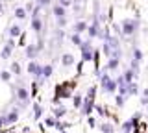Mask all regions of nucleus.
<instances>
[{
    "instance_id": "11",
    "label": "nucleus",
    "mask_w": 148,
    "mask_h": 133,
    "mask_svg": "<svg viewBox=\"0 0 148 133\" xmlns=\"http://www.w3.org/2000/svg\"><path fill=\"white\" fill-rule=\"evenodd\" d=\"M100 130L104 131V133H115V128L111 126V124H102V126H100Z\"/></svg>"
},
{
    "instance_id": "3",
    "label": "nucleus",
    "mask_w": 148,
    "mask_h": 133,
    "mask_svg": "<svg viewBox=\"0 0 148 133\" xmlns=\"http://www.w3.org/2000/svg\"><path fill=\"white\" fill-rule=\"evenodd\" d=\"M80 48H82V57H83V61H91V59H92V50H91L89 41H83Z\"/></svg>"
},
{
    "instance_id": "20",
    "label": "nucleus",
    "mask_w": 148,
    "mask_h": 133,
    "mask_svg": "<svg viewBox=\"0 0 148 133\" xmlns=\"http://www.w3.org/2000/svg\"><path fill=\"white\" fill-rule=\"evenodd\" d=\"M18 98H21V100H26V98H28L26 89H18Z\"/></svg>"
},
{
    "instance_id": "28",
    "label": "nucleus",
    "mask_w": 148,
    "mask_h": 133,
    "mask_svg": "<svg viewBox=\"0 0 148 133\" xmlns=\"http://www.w3.org/2000/svg\"><path fill=\"white\" fill-rule=\"evenodd\" d=\"M58 24L61 26V28H63V26H67V19H65V17H61V19H58Z\"/></svg>"
},
{
    "instance_id": "24",
    "label": "nucleus",
    "mask_w": 148,
    "mask_h": 133,
    "mask_svg": "<svg viewBox=\"0 0 148 133\" xmlns=\"http://www.w3.org/2000/svg\"><path fill=\"white\" fill-rule=\"evenodd\" d=\"M9 54H11V46H6L2 52V57H9Z\"/></svg>"
},
{
    "instance_id": "15",
    "label": "nucleus",
    "mask_w": 148,
    "mask_h": 133,
    "mask_svg": "<svg viewBox=\"0 0 148 133\" xmlns=\"http://www.w3.org/2000/svg\"><path fill=\"white\" fill-rule=\"evenodd\" d=\"M9 33H11V37H17V35L21 33V28H18V26H11V28H9Z\"/></svg>"
},
{
    "instance_id": "6",
    "label": "nucleus",
    "mask_w": 148,
    "mask_h": 133,
    "mask_svg": "<svg viewBox=\"0 0 148 133\" xmlns=\"http://www.w3.org/2000/svg\"><path fill=\"white\" fill-rule=\"evenodd\" d=\"M85 30H89L87 22L80 20V22H76V24H74V33H82V31H85Z\"/></svg>"
},
{
    "instance_id": "32",
    "label": "nucleus",
    "mask_w": 148,
    "mask_h": 133,
    "mask_svg": "<svg viewBox=\"0 0 148 133\" xmlns=\"http://www.w3.org/2000/svg\"><path fill=\"white\" fill-rule=\"evenodd\" d=\"M143 98H146V100H148V87L145 89V93H143Z\"/></svg>"
},
{
    "instance_id": "21",
    "label": "nucleus",
    "mask_w": 148,
    "mask_h": 133,
    "mask_svg": "<svg viewBox=\"0 0 148 133\" xmlns=\"http://www.w3.org/2000/svg\"><path fill=\"white\" fill-rule=\"evenodd\" d=\"M82 104H83V102H82V96L76 94V96H74V105H76V107H80Z\"/></svg>"
},
{
    "instance_id": "31",
    "label": "nucleus",
    "mask_w": 148,
    "mask_h": 133,
    "mask_svg": "<svg viewBox=\"0 0 148 133\" xmlns=\"http://www.w3.org/2000/svg\"><path fill=\"white\" fill-rule=\"evenodd\" d=\"M50 0H39V6H48Z\"/></svg>"
},
{
    "instance_id": "25",
    "label": "nucleus",
    "mask_w": 148,
    "mask_h": 133,
    "mask_svg": "<svg viewBox=\"0 0 148 133\" xmlns=\"http://www.w3.org/2000/svg\"><path fill=\"white\" fill-rule=\"evenodd\" d=\"M117 105H119V107H122V105H124V96L122 94L117 96Z\"/></svg>"
},
{
    "instance_id": "5",
    "label": "nucleus",
    "mask_w": 148,
    "mask_h": 133,
    "mask_svg": "<svg viewBox=\"0 0 148 133\" xmlns=\"http://www.w3.org/2000/svg\"><path fill=\"white\" fill-rule=\"evenodd\" d=\"M52 11H54V15L58 17V19H61V17H65V13H67V10H65L63 6H59V4H56V6L52 8Z\"/></svg>"
},
{
    "instance_id": "22",
    "label": "nucleus",
    "mask_w": 148,
    "mask_h": 133,
    "mask_svg": "<svg viewBox=\"0 0 148 133\" xmlns=\"http://www.w3.org/2000/svg\"><path fill=\"white\" fill-rule=\"evenodd\" d=\"M132 70L133 72H139V61H137V59H133V61H132Z\"/></svg>"
},
{
    "instance_id": "33",
    "label": "nucleus",
    "mask_w": 148,
    "mask_h": 133,
    "mask_svg": "<svg viewBox=\"0 0 148 133\" xmlns=\"http://www.w3.org/2000/svg\"><path fill=\"white\" fill-rule=\"evenodd\" d=\"M4 122H6V120H4V118H0V128H2V124H4Z\"/></svg>"
},
{
    "instance_id": "19",
    "label": "nucleus",
    "mask_w": 148,
    "mask_h": 133,
    "mask_svg": "<svg viewBox=\"0 0 148 133\" xmlns=\"http://www.w3.org/2000/svg\"><path fill=\"white\" fill-rule=\"evenodd\" d=\"M18 118V113L17 111H13V113H9V117H8V122H15Z\"/></svg>"
},
{
    "instance_id": "14",
    "label": "nucleus",
    "mask_w": 148,
    "mask_h": 133,
    "mask_svg": "<svg viewBox=\"0 0 148 133\" xmlns=\"http://www.w3.org/2000/svg\"><path fill=\"white\" fill-rule=\"evenodd\" d=\"M128 94H137V85H135V81H133V83H128Z\"/></svg>"
},
{
    "instance_id": "9",
    "label": "nucleus",
    "mask_w": 148,
    "mask_h": 133,
    "mask_svg": "<svg viewBox=\"0 0 148 133\" xmlns=\"http://www.w3.org/2000/svg\"><path fill=\"white\" fill-rule=\"evenodd\" d=\"M119 67V57H109L108 61V70H115Z\"/></svg>"
},
{
    "instance_id": "4",
    "label": "nucleus",
    "mask_w": 148,
    "mask_h": 133,
    "mask_svg": "<svg viewBox=\"0 0 148 133\" xmlns=\"http://www.w3.org/2000/svg\"><path fill=\"white\" fill-rule=\"evenodd\" d=\"M91 109H92V98H91V96H87V98L83 100V104H82V113L83 115H89Z\"/></svg>"
},
{
    "instance_id": "18",
    "label": "nucleus",
    "mask_w": 148,
    "mask_h": 133,
    "mask_svg": "<svg viewBox=\"0 0 148 133\" xmlns=\"http://www.w3.org/2000/svg\"><path fill=\"white\" fill-rule=\"evenodd\" d=\"M50 74H52V67H50V65L43 67V76H45V78H48Z\"/></svg>"
},
{
    "instance_id": "26",
    "label": "nucleus",
    "mask_w": 148,
    "mask_h": 133,
    "mask_svg": "<svg viewBox=\"0 0 148 133\" xmlns=\"http://www.w3.org/2000/svg\"><path fill=\"white\" fill-rule=\"evenodd\" d=\"M15 15L18 17V19H24V15H26V13H24V10H17V11H15Z\"/></svg>"
},
{
    "instance_id": "12",
    "label": "nucleus",
    "mask_w": 148,
    "mask_h": 133,
    "mask_svg": "<svg viewBox=\"0 0 148 133\" xmlns=\"http://www.w3.org/2000/svg\"><path fill=\"white\" fill-rule=\"evenodd\" d=\"M32 28H34L35 31H41V28H43V24H41V19H34V22H32Z\"/></svg>"
},
{
    "instance_id": "30",
    "label": "nucleus",
    "mask_w": 148,
    "mask_h": 133,
    "mask_svg": "<svg viewBox=\"0 0 148 133\" xmlns=\"http://www.w3.org/2000/svg\"><path fill=\"white\" fill-rule=\"evenodd\" d=\"M35 117H37V118L41 117V107H39V105H35Z\"/></svg>"
},
{
    "instance_id": "27",
    "label": "nucleus",
    "mask_w": 148,
    "mask_h": 133,
    "mask_svg": "<svg viewBox=\"0 0 148 133\" xmlns=\"http://www.w3.org/2000/svg\"><path fill=\"white\" fill-rule=\"evenodd\" d=\"M0 78H2L4 81H8L9 78H11V74H9V72H2V74H0Z\"/></svg>"
},
{
    "instance_id": "23",
    "label": "nucleus",
    "mask_w": 148,
    "mask_h": 133,
    "mask_svg": "<svg viewBox=\"0 0 148 133\" xmlns=\"http://www.w3.org/2000/svg\"><path fill=\"white\" fill-rule=\"evenodd\" d=\"M72 4V0H59V6H63V8H69Z\"/></svg>"
},
{
    "instance_id": "10",
    "label": "nucleus",
    "mask_w": 148,
    "mask_h": 133,
    "mask_svg": "<svg viewBox=\"0 0 148 133\" xmlns=\"http://www.w3.org/2000/svg\"><path fill=\"white\" fill-rule=\"evenodd\" d=\"M26 56H28V57H35V56H37V48L34 46V44L26 48Z\"/></svg>"
},
{
    "instance_id": "34",
    "label": "nucleus",
    "mask_w": 148,
    "mask_h": 133,
    "mask_svg": "<svg viewBox=\"0 0 148 133\" xmlns=\"http://www.w3.org/2000/svg\"><path fill=\"white\" fill-rule=\"evenodd\" d=\"M0 8H2V6H0Z\"/></svg>"
},
{
    "instance_id": "13",
    "label": "nucleus",
    "mask_w": 148,
    "mask_h": 133,
    "mask_svg": "<svg viewBox=\"0 0 148 133\" xmlns=\"http://www.w3.org/2000/svg\"><path fill=\"white\" fill-rule=\"evenodd\" d=\"M71 41H72L74 44H78V46H82V43H83V41H82V37H80V33H72Z\"/></svg>"
},
{
    "instance_id": "17",
    "label": "nucleus",
    "mask_w": 148,
    "mask_h": 133,
    "mask_svg": "<svg viewBox=\"0 0 148 133\" xmlns=\"http://www.w3.org/2000/svg\"><path fill=\"white\" fill-rule=\"evenodd\" d=\"M133 59H137V61H141V59H143V52H141L139 48L133 50Z\"/></svg>"
},
{
    "instance_id": "29",
    "label": "nucleus",
    "mask_w": 148,
    "mask_h": 133,
    "mask_svg": "<svg viewBox=\"0 0 148 133\" xmlns=\"http://www.w3.org/2000/svg\"><path fill=\"white\" fill-rule=\"evenodd\" d=\"M11 72H15V74H18V72H21V67H18L17 63H15V65H11Z\"/></svg>"
},
{
    "instance_id": "16",
    "label": "nucleus",
    "mask_w": 148,
    "mask_h": 133,
    "mask_svg": "<svg viewBox=\"0 0 148 133\" xmlns=\"http://www.w3.org/2000/svg\"><path fill=\"white\" fill-rule=\"evenodd\" d=\"M65 113H67V111H65V107H61V105H59V107H56V109H54V115H56V117H63Z\"/></svg>"
},
{
    "instance_id": "7",
    "label": "nucleus",
    "mask_w": 148,
    "mask_h": 133,
    "mask_svg": "<svg viewBox=\"0 0 148 133\" xmlns=\"http://www.w3.org/2000/svg\"><path fill=\"white\" fill-rule=\"evenodd\" d=\"M61 63L65 67H71V65H74V56L72 54H65V56L61 57Z\"/></svg>"
},
{
    "instance_id": "1",
    "label": "nucleus",
    "mask_w": 148,
    "mask_h": 133,
    "mask_svg": "<svg viewBox=\"0 0 148 133\" xmlns=\"http://www.w3.org/2000/svg\"><path fill=\"white\" fill-rule=\"evenodd\" d=\"M137 30H139V20H135V19L122 20V33L124 35H135Z\"/></svg>"
},
{
    "instance_id": "8",
    "label": "nucleus",
    "mask_w": 148,
    "mask_h": 133,
    "mask_svg": "<svg viewBox=\"0 0 148 133\" xmlns=\"http://www.w3.org/2000/svg\"><path fill=\"white\" fill-rule=\"evenodd\" d=\"M137 76V72H133L132 68H130V70H126L124 72V80H126V83H133V78Z\"/></svg>"
},
{
    "instance_id": "2",
    "label": "nucleus",
    "mask_w": 148,
    "mask_h": 133,
    "mask_svg": "<svg viewBox=\"0 0 148 133\" xmlns=\"http://www.w3.org/2000/svg\"><path fill=\"white\" fill-rule=\"evenodd\" d=\"M100 83H102V89H104L106 93H115V91H117V87H119L117 80H111L108 74H104V76L100 78Z\"/></svg>"
}]
</instances>
